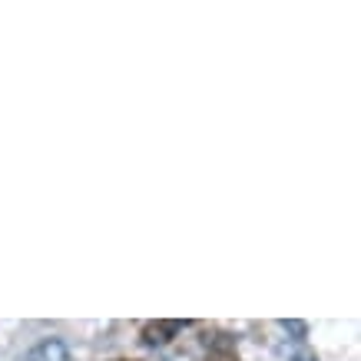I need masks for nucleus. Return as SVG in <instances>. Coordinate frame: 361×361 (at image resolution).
Segmentation results:
<instances>
[{
	"label": "nucleus",
	"instance_id": "nucleus-1",
	"mask_svg": "<svg viewBox=\"0 0 361 361\" xmlns=\"http://www.w3.org/2000/svg\"><path fill=\"white\" fill-rule=\"evenodd\" d=\"M186 325L189 322H179V318H156V322H146L140 329V338H142V345H149V348H163V345H169Z\"/></svg>",
	"mask_w": 361,
	"mask_h": 361
},
{
	"label": "nucleus",
	"instance_id": "nucleus-2",
	"mask_svg": "<svg viewBox=\"0 0 361 361\" xmlns=\"http://www.w3.org/2000/svg\"><path fill=\"white\" fill-rule=\"evenodd\" d=\"M66 358H70V355H66V345L60 338L40 341V345L27 355V361H66Z\"/></svg>",
	"mask_w": 361,
	"mask_h": 361
},
{
	"label": "nucleus",
	"instance_id": "nucleus-3",
	"mask_svg": "<svg viewBox=\"0 0 361 361\" xmlns=\"http://www.w3.org/2000/svg\"><path fill=\"white\" fill-rule=\"evenodd\" d=\"M219 341H212V348H209V358L206 361H239L235 348H232L229 335H216Z\"/></svg>",
	"mask_w": 361,
	"mask_h": 361
},
{
	"label": "nucleus",
	"instance_id": "nucleus-4",
	"mask_svg": "<svg viewBox=\"0 0 361 361\" xmlns=\"http://www.w3.org/2000/svg\"><path fill=\"white\" fill-rule=\"evenodd\" d=\"M282 329L288 331V335H292L295 341H305V338H308V325H305V322H288V318H285Z\"/></svg>",
	"mask_w": 361,
	"mask_h": 361
},
{
	"label": "nucleus",
	"instance_id": "nucleus-5",
	"mask_svg": "<svg viewBox=\"0 0 361 361\" xmlns=\"http://www.w3.org/2000/svg\"><path fill=\"white\" fill-rule=\"evenodd\" d=\"M288 361H318V358L312 355V351H295V355H292Z\"/></svg>",
	"mask_w": 361,
	"mask_h": 361
},
{
	"label": "nucleus",
	"instance_id": "nucleus-6",
	"mask_svg": "<svg viewBox=\"0 0 361 361\" xmlns=\"http://www.w3.org/2000/svg\"><path fill=\"white\" fill-rule=\"evenodd\" d=\"M120 361H126V358H120Z\"/></svg>",
	"mask_w": 361,
	"mask_h": 361
}]
</instances>
